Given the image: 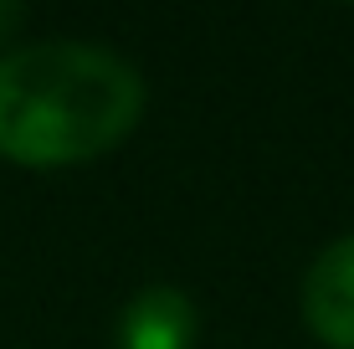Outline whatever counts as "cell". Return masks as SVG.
Here are the masks:
<instances>
[{"label":"cell","instance_id":"1","mask_svg":"<svg viewBox=\"0 0 354 349\" xmlns=\"http://www.w3.org/2000/svg\"><path fill=\"white\" fill-rule=\"evenodd\" d=\"M144 113V82L113 52L41 41L0 57V154L31 170L113 149Z\"/></svg>","mask_w":354,"mask_h":349},{"label":"cell","instance_id":"2","mask_svg":"<svg viewBox=\"0 0 354 349\" xmlns=\"http://www.w3.org/2000/svg\"><path fill=\"white\" fill-rule=\"evenodd\" d=\"M303 319L334 349H354V236L319 252L303 278Z\"/></svg>","mask_w":354,"mask_h":349},{"label":"cell","instance_id":"3","mask_svg":"<svg viewBox=\"0 0 354 349\" xmlns=\"http://www.w3.org/2000/svg\"><path fill=\"white\" fill-rule=\"evenodd\" d=\"M195 329H201V319H195L190 298L169 283H154L124 308L118 344L124 349H195Z\"/></svg>","mask_w":354,"mask_h":349},{"label":"cell","instance_id":"4","mask_svg":"<svg viewBox=\"0 0 354 349\" xmlns=\"http://www.w3.org/2000/svg\"><path fill=\"white\" fill-rule=\"evenodd\" d=\"M16 21H21V10H10V6H0V31H6V26H16Z\"/></svg>","mask_w":354,"mask_h":349}]
</instances>
